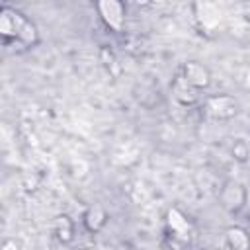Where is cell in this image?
Returning a JSON list of instances; mask_svg holds the SVG:
<instances>
[{
	"mask_svg": "<svg viewBox=\"0 0 250 250\" xmlns=\"http://www.w3.org/2000/svg\"><path fill=\"white\" fill-rule=\"evenodd\" d=\"M0 33L10 39H18L21 41L23 45H33L37 41V31H35V25L23 18L20 12L4 6L2 8V14H0Z\"/></svg>",
	"mask_w": 250,
	"mask_h": 250,
	"instance_id": "1",
	"label": "cell"
},
{
	"mask_svg": "<svg viewBox=\"0 0 250 250\" xmlns=\"http://www.w3.org/2000/svg\"><path fill=\"white\" fill-rule=\"evenodd\" d=\"M102 21L111 29V31H121L123 29V21H125V6L121 2H113V0H105V2H98L96 4Z\"/></svg>",
	"mask_w": 250,
	"mask_h": 250,
	"instance_id": "2",
	"label": "cell"
},
{
	"mask_svg": "<svg viewBox=\"0 0 250 250\" xmlns=\"http://www.w3.org/2000/svg\"><path fill=\"white\" fill-rule=\"evenodd\" d=\"M195 20L203 31H213L221 21V12L215 4H195Z\"/></svg>",
	"mask_w": 250,
	"mask_h": 250,
	"instance_id": "3",
	"label": "cell"
},
{
	"mask_svg": "<svg viewBox=\"0 0 250 250\" xmlns=\"http://www.w3.org/2000/svg\"><path fill=\"white\" fill-rule=\"evenodd\" d=\"M207 113L217 119H229L236 113V102L229 96H215L207 100Z\"/></svg>",
	"mask_w": 250,
	"mask_h": 250,
	"instance_id": "4",
	"label": "cell"
},
{
	"mask_svg": "<svg viewBox=\"0 0 250 250\" xmlns=\"http://www.w3.org/2000/svg\"><path fill=\"white\" fill-rule=\"evenodd\" d=\"M193 88H205L209 84V70L199 62H186L182 74Z\"/></svg>",
	"mask_w": 250,
	"mask_h": 250,
	"instance_id": "5",
	"label": "cell"
},
{
	"mask_svg": "<svg viewBox=\"0 0 250 250\" xmlns=\"http://www.w3.org/2000/svg\"><path fill=\"white\" fill-rule=\"evenodd\" d=\"M174 96L180 104L184 105H191L197 100V88H193L184 76H178L174 80Z\"/></svg>",
	"mask_w": 250,
	"mask_h": 250,
	"instance_id": "6",
	"label": "cell"
},
{
	"mask_svg": "<svg viewBox=\"0 0 250 250\" xmlns=\"http://www.w3.org/2000/svg\"><path fill=\"white\" fill-rule=\"evenodd\" d=\"M168 227L172 229V232H174L178 238L188 240L189 223H188V219H186L178 209H170V211H168Z\"/></svg>",
	"mask_w": 250,
	"mask_h": 250,
	"instance_id": "7",
	"label": "cell"
},
{
	"mask_svg": "<svg viewBox=\"0 0 250 250\" xmlns=\"http://www.w3.org/2000/svg\"><path fill=\"white\" fill-rule=\"evenodd\" d=\"M227 242L232 250H250V236L240 227H230L227 230Z\"/></svg>",
	"mask_w": 250,
	"mask_h": 250,
	"instance_id": "8",
	"label": "cell"
},
{
	"mask_svg": "<svg viewBox=\"0 0 250 250\" xmlns=\"http://www.w3.org/2000/svg\"><path fill=\"white\" fill-rule=\"evenodd\" d=\"M105 213H104V209L102 207H92V209H88L86 211V215H84V223H86V227H88V230H100L104 225H105Z\"/></svg>",
	"mask_w": 250,
	"mask_h": 250,
	"instance_id": "9",
	"label": "cell"
},
{
	"mask_svg": "<svg viewBox=\"0 0 250 250\" xmlns=\"http://www.w3.org/2000/svg\"><path fill=\"white\" fill-rule=\"evenodd\" d=\"M57 234L64 242H68L72 238V223L68 221V217H64V215L59 217V221H57Z\"/></svg>",
	"mask_w": 250,
	"mask_h": 250,
	"instance_id": "10",
	"label": "cell"
},
{
	"mask_svg": "<svg viewBox=\"0 0 250 250\" xmlns=\"http://www.w3.org/2000/svg\"><path fill=\"white\" fill-rule=\"evenodd\" d=\"M234 154H236V158H240V160H244L246 156H248V152H246V148L242 146V145H238V146H234V150H232Z\"/></svg>",
	"mask_w": 250,
	"mask_h": 250,
	"instance_id": "11",
	"label": "cell"
},
{
	"mask_svg": "<svg viewBox=\"0 0 250 250\" xmlns=\"http://www.w3.org/2000/svg\"><path fill=\"white\" fill-rule=\"evenodd\" d=\"M86 250H109V248H104V246H90V248H86Z\"/></svg>",
	"mask_w": 250,
	"mask_h": 250,
	"instance_id": "12",
	"label": "cell"
}]
</instances>
